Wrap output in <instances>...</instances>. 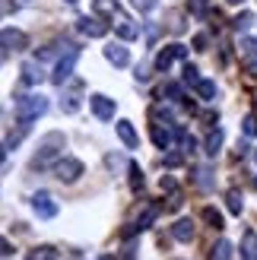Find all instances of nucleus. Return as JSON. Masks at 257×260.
Returning <instances> with one entry per match:
<instances>
[{"label": "nucleus", "mask_w": 257, "mask_h": 260, "mask_svg": "<svg viewBox=\"0 0 257 260\" xmlns=\"http://www.w3.org/2000/svg\"><path fill=\"white\" fill-rule=\"evenodd\" d=\"M45 111H48V99L45 95H22L16 102V118H19V124H29L35 118H42Z\"/></svg>", "instance_id": "1"}, {"label": "nucleus", "mask_w": 257, "mask_h": 260, "mask_svg": "<svg viewBox=\"0 0 257 260\" xmlns=\"http://www.w3.org/2000/svg\"><path fill=\"white\" fill-rule=\"evenodd\" d=\"M60 149H63V134H48L42 143H38V155H35V165L38 168H45L51 159H54V155H60Z\"/></svg>", "instance_id": "2"}, {"label": "nucleus", "mask_w": 257, "mask_h": 260, "mask_svg": "<svg viewBox=\"0 0 257 260\" xmlns=\"http://www.w3.org/2000/svg\"><path fill=\"white\" fill-rule=\"evenodd\" d=\"M187 57V48L184 45H169V48H162L159 54H156V70H169L175 60H184Z\"/></svg>", "instance_id": "3"}, {"label": "nucleus", "mask_w": 257, "mask_h": 260, "mask_svg": "<svg viewBox=\"0 0 257 260\" xmlns=\"http://www.w3.org/2000/svg\"><path fill=\"white\" fill-rule=\"evenodd\" d=\"M25 45H29L25 32H19V29H0V51H22Z\"/></svg>", "instance_id": "4"}, {"label": "nucleus", "mask_w": 257, "mask_h": 260, "mask_svg": "<svg viewBox=\"0 0 257 260\" xmlns=\"http://www.w3.org/2000/svg\"><path fill=\"white\" fill-rule=\"evenodd\" d=\"M156 216H159V206L152 203V206H146V210H143V216H140L137 222H131V225H127V229L121 232V235H124V238H134L137 232H143V229H149L152 222H156Z\"/></svg>", "instance_id": "5"}, {"label": "nucleus", "mask_w": 257, "mask_h": 260, "mask_svg": "<svg viewBox=\"0 0 257 260\" xmlns=\"http://www.w3.org/2000/svg\"><path fill=\"white\" fill-rule=\"evenodd\" d=\"M54 175H57V181H67V184H70V181H76L83 175V162L80 159H60L54 165Z\"/></svg>", "instance_id": "6"}, {"label": "nucleus", "mask_w": 257, "mask_h": 260, "mask_svg": "<svg viewBox=\"0 0 257 260\" xmlns=\"http://www.w3.org/2000/svg\"><path fill=\"white\" fill-rule=\"evenodd\" d=\"M32 210L42 216V219H54V216H57V203H54V197H51V193L38 190L35 197H32Z\"/></svg>", "instance_id": "7"}, {"label": "nucleus", "mask_w": 257, "mask_h": 260, "mask_svg": "<svg viewBox=\"0 0 257 260\" xmlns=\"http://www.w3.org/2000/svg\"><path fill=\"white\" fill-rule=\"evenodd\" d=\"M89 105H92L99 121H111L114 118V102L108 95H92V99H89Z\"/></svg>", "instance_id": "8"}, {"label": "nucleus", "mask_w": 257, "mask_h": 260, "mask_svg": "<svg viewBox=\"0 0 257 260\" xmlns=\"http://www.w3.org/2000/svg\"><path fill=\"white\" fill-rule=\"evenodd\" d=\"M73 67H76V51H70V54H67V57H63V60L57 63V67H54V76H51V80H54L57 86H63V83L70 80Z\"/></svg>", "instance_id": "9"}, {"label": "nucleus", "mask_w": 257, "mask_h": 260, "mask_svg": "<svg viewBox=\"0 0 257 260\" xmlns=\"http://www.w3.org/2000/svg\"><path fill=\"white\" fill-rule=\"evenodd\" d=\"M80 32L89 35V38H102V35L108 32V25L102 22L99 16H83V19H80Z\"/></svg>", "instance_id": "10"}, {"label": "nucleus", "mask_w": 257, "mask_h": 260, "mask_svg": "<svg viewBox=\"0 0 257 260\" xmlns=\"http://www.w3.org/2000/svg\"><path fill=\"white\" fill-rule=\"evenodd\" d=\"M42 80H45V73H42V63H38V60H25V63H22V83L38 86Z\"/></svg>", "instance_id": "11"}, {"label": "nucleus", "mask_w": 257, "mask_h": 260, "mask_svg": "<svg viewBox=\"0 0 257 260\" xmlns=\"http://www.w3.org/2000/svg\"><path fill=\"white\" fill-rule=\"evenodd\" d=\"M118 137L124 140L127 149H137V146H140V137H137V130H134L131 121H118Z\"/></svg>", "instance_id": "12"}, {"label": "nucleus", "mask_w": 257, "mask_h": 260, "mask_svg": "<svg viewBox=\"0 0 257 260\" xmlns=\"http://www.w3.org/2000/svg\"><path fill=\"white\" fill-rule=\"evenodd\" d=\"M241 260H257V232H245L241 238Z\"/></svg>", "instance_id": "13"}, {"label": "nucleus", "mask_w": 257, "mask_h": 260, "mask_svg": "<svg viewBox=\"0 0 257 260\" xmlns=\"http://www.w3.org/2000/svg\"><path fill=\"white\" fill-rule=\"evenodd\" d=\"M105 57L114 63V67H127V60H131V54H127L124 45H108L105 48Z\"/></svg>", "instance_id": "14"}, {"label": "nucleus", "mask_w": 257, "mask_h": 260, "mask_svg": "<svg viewBox=\"0 0 257 260\" xmlns=\"http://www.w3.org/2000/svg\"><path fill=\"white\" fill-rule=\"evenodd\" d=\"M172 235L178 241H194V222H190V219H178L172 225Z\"/></svg>", "instance_id": "15"}, {"label": "nucleus", "mask_w": 257, "mask_h": 260, "mask_svg": "<svg viewBox=\"0 0 257 260\" xmlns=\"http://www.w3.org/2000/svg\"><path fill=\"white\" fill-rule=\"evenodd\" d=\"M152 143H156L159 149H169L172 146V130L162 127V124H152Z\"/></svg>", "instance_id": "16"}, {"label": "nucleus", "mask_w": 257, "mask_h": 260, "mask_svg": "<svg viewBox=\"0 0 257 260\" xmlns=\"http://www.w3.org/2000/svg\"><path fill=\"white\" fill-rule=\"evenodd\" d=\"M118 35L131 42V38H137V35H140V29H137V25L127 19V16H121V13H118Z\"/></svg>", "instance_id": "17"}, {"label": "nucleus", "mask_w": 257, "mask_h": 260, "mask_svg": "<svg viewBox=\"0 0 257 260\" xmlns=\"http://www.w3.org/2000/svg\"><path fill=\"white\" fill-rule=\"evenodd\" d=\"M25 260H57V248H51V244H42V248L29 251Z\"/></svg>", "instance_id": "18"}, {"label": "nucleus", "mask_w": 257, "mask_h": 260, "mask_svg": "<svg viewBox=\"0 0 257 260\" xmlns=\"http://www.w3.org/2000/svg\"><path fill=\"white\" fill-rule=\"evenodd\" d=\"M229 257H232V244H229V241H216L213 251H210V260H229Z\"/></svg>", "instance_id": "19"}, {"label": "nucleus", "mask_w": 257, "mask_h": 260, "mask_svg": "<svg viewBox=\"0 0 257 260\" xmlns=\"http://www.w3.org/2000/svg\"><path fill=\"white\" fill-rule=\"evenodd\" d=\"M226 206H229V213L241 216V210H245V203H241V193H238V190H229V193H226Z\"/></svg>", "instance_id": "20"}, {"label": "nucleus", "mask_w": 257, "mask_h": 260, "mask_svg": "<svg viewBox=\"0 0 257 260\" xmlns=\"http://www.w3.org/2000/svg\"><path fill=\"white\" fill-rule=\"evenodd\" d=\"M194 89H197V95H200L203 102H210V99H216V83H213V80H200V83H197Z\"/></svg>", "instance_id": "21"}, {"label": "nucleus", "mask_w": 257, "mask_h": 260, "mask_svg": "<svg viewBox=\"0 0 257 260\" xmlns=\"http://www.w3.org/2000/svg\"><path fill=\"white\" fill-rule=\"evenodd\" d=\"M200 216H203V222H207L210 229H222V213H219V210H213V206H207V210H203Z\"/></svg>", "instance_id": "22"}, {"label": "nucleus", "mask_w": 257, "mask_h": 260, "mask_svg": "<svg viewBox=\"0 0 257 260\" xmlns=\"http://www.w3.org/2000/svg\"><path fill=\"white\" fill-rule=\"evenodd\" d=\"M222 146V130H210V137H207V155H216Z\"/></svg>", "instance_id": "23"}, {"label": "nucleus", "mask_w": 257, "mask_h": 260, "mask_svg": "<svg viewBox=\"0 0 257 260\" xmlns=\"http://www.w3.org/2000/svg\"><path fill=\"white\" fill-rule=\"evenodd\" d=\"M127 172H131V190H140V187H143V172H140V165L131 162V168H127Z\"/></svg>", "instance_id": "24"}, {"label": "nucleus", "mask_w": 257, "mask_h": 260, "mask_svg": "<svg viewBox=\"0 0 257 260\" xmlns=\"http://www.w3.org/2000/svg\"><path fill=\"white\" fill-rule=\"evenodd\" d=\"M95 13H111V16H118V4L114 0H92Z\"/></svg>", "instance_id": "25"}, {"label": "nucleus", "mask_w": 257, "mask_h": 260, "mask_svg": "<svg viewBox=\"0 0 257 260\" xmlns=\"http://www.w3.org/2000/svg\"><path fill=\"white\" fill-rule=\"evenodd\" d=\"M241 54L248 60H257V38H245V42H241Z\"/></svg>", "instance_id": "26"}, {"label": "nucleus", "mask_w": 257, "mask_h": 260, "mask_svg": "<svg viewBox=\"0 0 257 260\" xmlns=\"http://www.w3.org/2000/svg\"><path fill=\"white\" fill-rule=\"evenodd\" d=\"M162 95H169L172 102H178V99H181V86H178V83H165L162 86Z\"/></svg>", "instance_id": "27"}, {"label": "nucleus", "mask_w": 257, "mask_h": 260, "mask_svg": "<svg viewBox=\"0 0 257 260\" xmlns=\"http://www.w3.org/2000/svg\"><path fill=\"white\" fill-rule=\"evenodd\" d=\"M194 181H197L200 187H210V184H213V178H210V168H197V178H194Z\"/></svg>", "instance_id": "28"}, {"label": "nucleus", "mask_w": 257, "mask_h": 260, "mask_svg": "<svg viewBox=\"0 0 257 260\" xmlns=\"http://www.w3.org/2000/svg\"><path fill=\"white\" fill-rule=\"evenodd\" d=\"M178 140H181V149H184V152H190V149L197 146V143H194V137H190V134H184V130H178Z\"/></svg>", "instance_id": "29"}, {"label": "nucleus", "mask_w": 257, "mask_h": 260, "mask_svg": "<svg viewBox=\"0 0 257 260\" xmlns=\"http://www.w3.org/2000/svg\"><path fill=\"white\" fill-rule=\"evenodd\" d=\"M241 130H245L248 137H257V118H254V114H248V118H245V124H241Z\"/></svg>", "instance_id": "30"}, {"label": "nucleus", "mask_w": 257, "mask_h": 260, "mask_svg": "<svg viewBox=\"0 0 257 260\" xmlns=\"http://www.w3.org/2000/svg\"><path fill=\"white\" fill-rule=\"evenodd\" d=\"M184 83H190V86H197V83H200V76H197V67H190V63L184 67Z\"/></svg>", "instance_id": "31"}, {"label": "nucleus", "mask_w": 257, "mask_h": 260, "mask_svg": "<svg viewBox=\"0 0 257 260\" xmlns=\"http://www.w3.org/2000/svg\"><path fill=\"white\" fill-rule=\"evenodd\" d=\"M181 162H184V155H181V152H169V155H165V165H169V168H178Z\"/></svg>", "instance_id": "32"}, {"label": "nucleus", "mask_w": 257, "mask_h": 260, "mask_svg": "<svg viewBox=\"0 0 257 260\" xmlns=\"http://www.w3.org/2000/svg\"><path fill=\"white\" fill-rule=\"evenodd\" d=\"M156 4H159V0H134V7H137L140 13H149V10L156 7Z\"/></svg>", "instance_id": "33"}, {"label": "nucleus", "mask_w": 257, "mask_h": 260, "mask_svg": "<svg viewBox=\"0 0 257 260\" xmlns=\"http://www.w3.org/2000/svg\"><path fill=\"white\" fill-rule=\"evenodd\" d=\"M254 22V16H251V13H241V16L235 19V29H245V25H251Z\"/></svg>", "instance_id": "34"}, {"label": "nucleus", "mask_w": 257, "mask_h": 260, "mask_svg": "<svg viewBox=\"0 0 257 260\" xmlns=\"http://www.w3.org/2000/svg\"><path fill=\"white\" fill-rule=\"evenodd\" d=\"M10 254H13V244H10L4 235H0V257H10Z\"/></svg>", "instance_id": "35"}, {"label": "nucleus", "mask_w": 257, "mask_h": 260, "mask_svg": "<svg viewBox=\"0 0 257 260\" xmlns=\"http://www.w3.org/2000/svg\"><path fill=\"white\" fill-rule=\"evenodd\" d=\"M13 10H16L13 0H0V16H7V13H13Z\"/></svg>", "instance_id": "36"}, {"label": "nucleus", "mask_w": 257, "mask_h": 260, "mask_svg": "<svg viewBox=\"0 0 257 260\" xmlns=\"http://www.w3.org/2000/svg\"><path fill=\"white\" fill-rule=\"evenodd\" d=\"M207 42H210V35H203V32H200V35L194 38V48H197V51H203V48H207Z\"/></svg>", "instance_id": "37"}, {"label": "nucleus", "mask_w": 257, "mask_h": 260, "mask_svg": "<svg viewBox=\"0 0 257 260\" xmlns=\"http://www.w3.org/2000/svg\"><path fill=\"white\" fill-rule=\"evenodd\" d=\"M162 190H169V193H175L178 187H175V181H172V178H162Z\"/></svg>", "instance_id": "38"}, {"label": "nucleus", "mask_w": 257, "mask_h": 260, "mask_svg": "<svg viewBox=\"0 0 257 260\" xmlns=\"http://www.w3.org/2000/svg\"><path fill=\"white\" fill-rule=\"evenodd\" d=\"M137 80L146 83V80H149V70H146V67H137Z\"/></svg>", "instance_id": "39"}, {"label": "nucleus", "mask_w": 257, "mask_h": 260, "mask_svg": "<svg viewBox=\"0 0 257 260\" xmlns=\"http://www.w3.org/2000/svg\"><path fill=\"white\" fill-rule=\"evenodd\" d=\"M60 105L67 108V111H76V99H73V95H67V102H60Z\"/></svg>", "instance_id": "40"}, {"label": "nucleus", "mask_w": 257, "mask_h": 260, "mask_svg": "<svg viewBox=\"0 0 257 260\" xmlns=\"http://www.w3.org/2000/svg\"><path fill=\"white\" fill-rule=\"evenodd\" d=\"M137 254H134V248H124V254H121V260H134Z\"/></svg>", "instance_id": "41"}, {"label": "nucleus", "mask_w": 257, "mask_h": 260, "mask_svg": "<svg viewBox=\"0 0 257 260\" xmlns=\"http://www.w3.org/2000/svg\"><path fill=\"white\" fill-rule=\"evenodd\" d=\"M4 155H7V149H4V146H0V162H4Z\"/></svg>", "instance_id": "42"}, {"label": "nucleus", "mask_w": 257, "mask_h": 260, "mask_svg": "<svg viewBox=\"0 0 257 260\" xmlns=\"http://www.w3.org/2000/svg\"><path fill=\"white\" fill-rule=\"evenodd\" d=\"M229 4H235V7H238V4H245V0H229Z\"/></svg>", "instance_id": "43"}, {"label": "nucleus", "mask_w": 257, "mask_h": 260, "mask_svg": "<svg viewBox=\"0 0 257 260\" xmlns=\"http://www.w3.org/2000/svg\"><path fill=\"white\" fill-rule=\"evenodd\" d=\"M102 260H114V257H102Z\"/></svg>", "instance_id": "44"}, {"label": "nucleus", "mask_w": 257, "mask_h": 260, "mask_svg": "<svg viewBox=\"0 0 257 260\" xmlns=\"http://www.w3.org/2000/svg\"><path fill=\"white\" fill-rule=\"evenodd\" d=\"M67 4H76V0H67Z\"/></svg>", "instance_id": "45"}, {"label": "nucleus", "mask_w": 257, "mask_h": 260, "mask_svg": "<svg viewBox=\"0 0 257 260\" xmlns=\"http://www.w3.org/2000/svg\"><path fill=\"white\" fill-rule=\"evenodd\" d=\"M254 184H257V181H254Z\"/></svg>", "instance_id": "46"}]
</instances>
